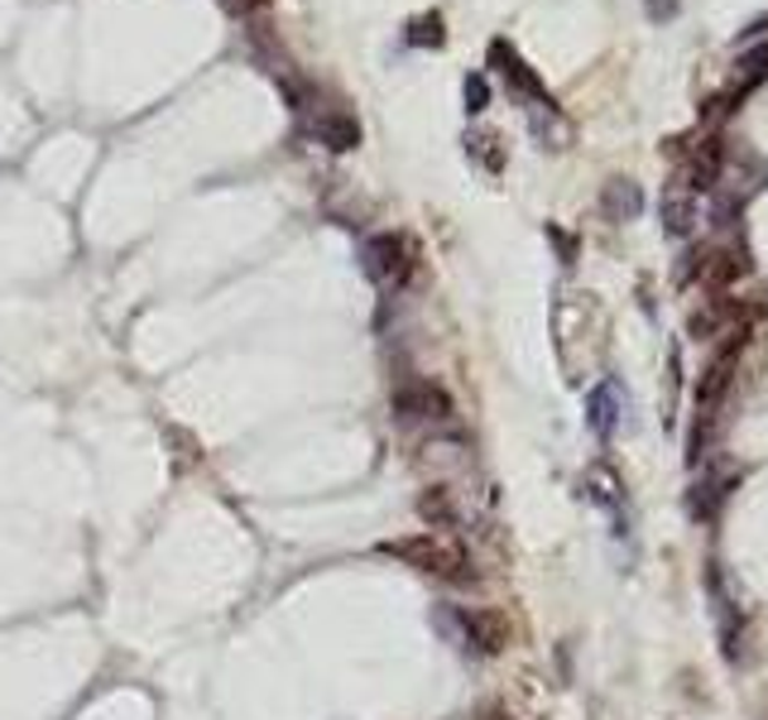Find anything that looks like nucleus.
Returning a JSON list of instances; mask_svg holds the SVG:
<instances>
[{
	"label": "nucleus",
	"instance_id": "9d476101",
	"mask_svg": "<svg viewBox=\"0 0 768 720\" xmlns=\"http://www.w3.org/2000/svg\"><path fill=\"white\" fill-rule=\"evenodd\" d=\"M601 212H605V222H615V226L639 222V212H644L639 183H634V178H611L601 187Z\"/></svg>",
	"mask_w": 768,
	"mask_h": 720
},
{
	"label": "nucleus",
	"instance_id": "a211bd4d",
	"mask_svg": "<svg viewBox=\"0 0 768 720\" xmlns=\"http://www.w3.org/2000/svg\"><path fill=\"white\" fill-rule=\"evenodd\" d=\"M648 14H654V20H673V14H677V0H648Z\"/></svg>",
	"mask_w": 768,
	"mask_h": 720
},
{
	"label": "nucleus",
	"instance_id": "f257e3e1",
	"mask_svg": "<svg viewBox=\"0 0 768 720\" xmlns=\"http://www.w3.org/2000/svg\"><path fill=\"white\" fill-rule=\"evenodd\" d=\"M380 553L403 562V567H418V572H428V576H442V582H452V586H471L475 582V567H471L467 547L452 543V538H438V533H409V538H389Z\"/></svg>",
	"mask_w": 768,
	"mask_h": 720
},
{
	"label": "nucleus",
	"instance_id": "4468645a",
	"mask_svg": "<svg viewBox=\"0 0 768 720\" xmlns=\"http://www.w3.org/2000/svg\"><path fill=\"white\" fill-rule=\"evenodd\" d=\"M418 518L432 528H452L457 524V500L447 485H428L423 495H418Z\"/></svg>",
	"mask_w": 768,
	"mask_h": 720
},
{
	"label": "nucleus",
	"instance_id": "1a4fd4ad",
	"mask_svg": "<svg viewBox=\"0 0 768 720\" xmlns=\"http://www.w3.org/2000/svg\"><path fill=\"white\" fill-rule=\"evenodd\" d=\"M740 312L735 308L730 298H720V294H711V298H702L697 308H692V317H687V331L697 341H711V337H730V317Z\"/></svg>",
	"mask_w": 768,
	"mask_h": 720
},
{
	"label": "nucleus",
	"instance_id": "f03ea898",
	"mask_svg": "<svg viewBox=\"0 0 768 720\" xmlns=\"http://www.w3.org/2000/svg\"><path fill=\"white\" fill-rule=\"evenodd\" d=\"M438 629L452 634L461 648H471V654H485L495 658L510 648V619L500 610H461V605H438Z\"/></svg>",
	"mask_w": 768,
	"mask_h": 720
},
{
	"label": "nucleus",
	"instance_id": "20e7f679",
	"mask_svg": "<svg viewBox=\"0 0 768 720\" xmlns=\"http://www.w3.org/2000/svg\"><path fill=\"white\" fill-rule=\"evenodd\" d=\"M366 274L370 284L380 288H403L413 274V245L399 230H380V236L366 240Z\"/></svg>",
	"mask_w": 768,
	"mask_h": 720
},
{
	"label": "nucleus",
	"instance_id": "39448f33",
	"mask_svg": "<svg viewBox=\"0 0 768 720\" xmlns=\"http://www.w3.org/2000/svg\"><path fill=\"white\" fill-rule=\"evenodd\" d=\"M399 423H447L452 418V394L438 380H409L395 389Z\"/></svg>",
	"mask_w": 768,
	"mask_h": 720
},
{
	"label": "nucleus",
	"instance_id": "9b49d317",
	"mask_svg": "<svg viewBox=\"0 0 768 720\" xmlns=\"http://www.w3.org/2000/svg\"><path fill=\"white\" fill-rule=\"evenodd\" d=\"M692 222H697V193L673 178L663 187V226H668V236L683 240V236H692Z\"/></svg>",
	"mask_w": 768,
	"mask_h": 720
},
{
	"label": "nucleus",
	"instance_id": "0eeeda50",
	"mask_svg": "<svg viewBox=\"0 0 768 720\" xmlns=\"http://www.w3.org/2000/svg\"><path fill=\"white\" fill-rule=\"evenodd\" d=\"M586 495L605 504L611 510V518L619 524V533H629V495H625V481L611 471V466H596V471H586Z\"/></svg>",
	"mask_w": 768,
	"mask_h": 720
},
{
	"label": "nucleus",
	"instance_id": "f3484780",
	"mask_svg": "<svg viewBox=\"0 0 768 720\" xmlns=\"http://www.w3.org/2000/svg\"><path fill=\"white\" fill-rule=\"evenodd\" d=\"M485 106H490V86H485L481 72H471V78H467V111H471V115H481Z\"/></svg>",
	"mask_w": 768,
	"mask_h": 720
},
{
	"label": "nucleus",
	"instance_id": "ddd939ff",
	"mask_svg": "<svg viewBox=\"0 0 768 720\" xmlns=\"http://www.w3.org/2000/svg\"><path fill=\"white\" fill-rule=\"evenodd\" d=\"M529 125H533V135L543 140V150H567L572 130H567V121L557 115L553 101H547V106H529Z\"/></svg>",
	"mask_w": 768,
	"mask_h": 720
},
{
	"label": "nucleus",
	"instance_id": "2eb2a0df",
	"mask_svg": "<svg viewBox=\"0 0 768 720\" xmlns=\"http://www.w3.org/2000/svg\"><path fill=\"white\" fill-rule=\"evenodd\" d=\"M403 43H413V49H442V43H447L442 14H418V20L403 29Z\"/></svg>",
	"mask_w": 768,
	"mask_h": 720
},
{
	"label": "nucleus",
	"instance_id": "423d86ee",
	"mask_svg": "<svg viewBox=\"0 0 768 720\" xmlns=\"http://www.w3.org/2000/svg\"><path fill=\"white\" fill-rule=\"evenodd\" d=\"M625 409H629V399H625V384L619 380H601L596 389H591V399H586V423L591 432H596L601 442H611L619 423H625Z\"/></svg>",
	"mask_w": 768,
	"mask_h": 720
},
{
	"label": "nucleus",
	"instance_id": "f8f14e48",
	"mask_svg": "<svg viewBox=\"0 0 768 720\" xmlns=\"http://www.w3.org/2000/svg\"><path fill=\"white\" fill-rule=\"evenodd\" d=\"M764 78H768V43H764V49H755V53H745L740 63H735V92H726V106L735 111V101L755 92Z\"/></svg>",
	"mask_w": 768,
	"mask_h": 720
},
{
	"label": "nucleus",
	"instance_id": "6e6552de",
	"mask_svg": "<svg viewBox=\"0 0 768 720\" xmlns=\"http://www.w3.org/2000/svg\"><path fill=\"white\" fill-rule=\"evenodd\" d=\"M749 274V255L740 250V245H726V250H711V245H706V265H702V284L711 288V294H726L730 284H740Z\"/></svg>",
	"mask_w": 768,
	"mask_h": 720
},
{
	"label": "nucleus",
	"instance_id": "dca6fc26",
	"mask_svg": "<svg viewBox=\"0 0 768 720\" xmlns=\"http://www.w3.org/2000/svg\"><path fill=\"white\" fill-rule=\"evenodd\" d=\"M720 500H726V485H720V481H702V485L687 495V510L697 514V518H711V510H716Z\"/></svg>",
	"mask_w": 768,
	"mask_h": 720
},
{
	"label": "nucleus",
	"instance_id": "7ed1b4c3",
	"mask_svg": "<svg viewBox=\"0 0 768 720\" xmlns=\"http://www.w3.org/2000/svg\"><path fill=\"white\" fill-rule=\"evenodd\" d=\"M745 341H749V331L740 327L735 337L720 346V351L706 360V370H702V380H697V418H711L716 423V409L726 403L730 394V380H735V370H740V351H745Z\"/></svg>",
	"mask_w": 768,
	"mask_h": 720
}]
</instances>
